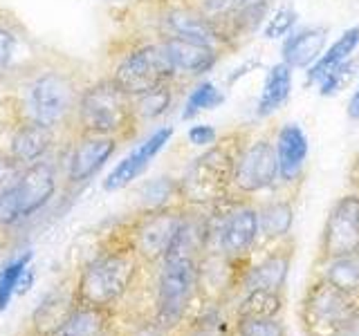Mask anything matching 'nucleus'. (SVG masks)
<instances>
[{
	"label": "nucleus",
	"instance_id": "nucleus-1",
	"mask_svg": "<svg viewBox=\"0 0 359 336\" xmlns=\"http://www.w3.org/2000/svg\"><path fill=\"white\" fill-rule=\"evenodd\" d=\"M247 141H250L247 130H231L196 157L177 184L180 200L191 206H207L229 197L236 162Z\"/></svg>",
	"mask_w": 359,
	"mask_h": 336
},
{
	"label": "nucleus",
	"instance_id": "nucleus-2",
	"mask_svg": "<svg viewBox=\"0 0 359 336\" xmlns=\"http://www.w3.org/2000/svg\"><path fill=\"white\" fill-rule=\"evenodd\" d=\"M133 97L112 81V76L99 78L97 83L81 90L76 106V126L81 134L101 137H126L137 126Z\"/></svg>",
	"mask_w": 359,
	"mask_h": 336
},
{
	"label": "nucleus",
	"instance_id": "nucleus-3",
	"mask_svg": "<svg viewBox=\"0 0 359 336\" xmlns=\"http://www.w3.org/2000/svg\"><path fill=\"white\" fill-rule=\"evenodd\" d=\"M81 90L70 72L63 70H45L39 72L27 85L25 121H36L41 126L59 128L67 121L76 119V106Z\"/></svg>",
	"mask_w": 359,
	"mask_h": 336
},
{
	"label": "nucleus",
	"instance_id": "nucleus-4",
	"mask_svg": "<svg viewBox=\"0 0 359 336\" xmlns=\"http://www.w3.org/2000/svg\"><path fill=\"white\" fill-rule=\"evenodd\" d=\"M137 272V253L108 251L90 262L76 283V302L106 309L119 300L133 283Z\"/></svg>",
	"mask_w": 359,
	"mask_h": 336
},
{
	"label": "nucleus",
	"instance_id": "nucleus-5",
	"mask_svg": "<svg viewBox=\"0 0 359 336\" xmlns=\"http://www.w3.org/2000/svg\"><path fill=\"white\" fill-rule=\"evenodd\" d=\"M359 309V294L334 287L319 278L310 285L301 305V321L310 336H344Z\"/></svg>",
	"mask_w": 359,
	"mask_h": 336
},
{
	"label": "nucleus",
	"instance_id": "nucleus-6",
	"mask_svg": "<svg viewBox=\"0 0 359 336\" xmlns=\"http://www.w3.org/2000/svg\"><path fill=\"white\" fill-rule=\"evenodd\" d=\"M175 67L160 41L142 43L133 48L112 72V81L128 97L146 94L164 83L175 81Z\"/></svg>",
	"mask_w": 359,
	"mask_h": 336
},
{
	"label": "nucleus",
	"instance_id": "nucleus-7",
	"mask_svg": "<svg viewBox=\"0 0 359 336\" xmlns=\"http://www.w3.org/2000/svg\"><path fill=\"white\" fill-rule=\"evenodd\" d=\"M198 287V260L180 258L164 260L160 280H157V316L155 323L162 330H171L182 321Z\"/></svg>",
	"mask_w": 359,
	"mask_h": 336
},
{
	"label": "nucleus",
	"instance_id": "nucleus-8",
	"mask_svg": "<svg viewBox=\"0 0 359 336\" xmlns=\"http://www.w3.org/2000/svg\"><path fill=\"white\" fill-rule=\"evenodd\" d=\"M278 182V160L274 148L272 134L250 139L236 162L231 195L247 197L261 193L265 188H272Z\"/></svg>",
	"mask_w": 359,
	"mask_h": 336
},
{
	"label": "nucleus",
	"instance_id": "nucleus-9",
	"mask_svg": "<svg viewBox=\"0 0 359 336\" xmlns=\"http://www.w3.org/2000/svg\"><path fill=\"white\" fill-rule=\"evenodd\" d=\"M157 31H160V38H182L189 43L216 48L222 54L231 50L218 27L182 0L166 3L162 7L160 18H157Z\"/></svg>",
	"mask_w": 359,
	"mask_h": 336
},
{
	"label": "nucleus",
	"instance_id": "nucleus-10",
	"mask_svg": "<svg viewBox=\"0 0 359 336\" xmlns=\"http://www.w3.org/2000/svg\"><path fill=\"white\" fill-rule=\"evenodd\" d=\"M321 260L359 253V195H344L332 206L319 242Z\"/></svg>",
	"mask_w": 359,
	"mask_h": 336
},
{
	"label": "nucleus",
	"instance_id": "nucleus-11",
	"mask_svg": "<svg viewBox=\"0 0 359 336\" xmlns=\"http://www.w3.org/2000/svg\"><path fill=\"white\" fill-rule=\"evenodd\" d=\"M184 216L187 211L171 206L146 211V216L133 231V251L137 253V258H144L149 262L164 260L168 246L182 227Z\"/></svg>",
	"mask_w": 359,
	"mask_h": 336
},
{
	"label": "nucleus",
	"instance_id": "nucleus-12",
	"mask_svg": "<svg viewBox=\"0 0 359 336\" xmlns=\"http://www.w3.org/2000/svg\"><path fill=\"white\" fill-rule=\"evenodd\" d=\"M56 190V171L50 162H34L22 168L14 186H9L11 200L16 204L18 220H25L41 211L52 200Z\"/></svg>",
	"mask_w": 359,
	"mask_h": 336
},
{
	"label": "nucleus",
	"instance_id": "nucleus-13",
	"mask_svg": "<svg viewBox=\"0 0 359 336\" xmlns=\"http://www.w3.org/2000/svg\"><path fill=\"white\" fill-rule=\"evenodd\" d=\"M274 148H276V160H278V179L285 186H292L301 182L303 168L308 162V134L299 123L287 121L274 132Z\"/></svg>",
	"mask_w": 359,
	"mask_h": 336
},
{
	"label": "nucleus",
	"instance_id": "nucleus-14",
	"mask_svg": "<svg viewBox=\"0 0 359 336\" xmlns=\"http://www.w3.org/2000/svg\"><path fill=\"white\" fill-rule=\"evenodd\" d=\"M117 137H101V134H83L67 162V182L83 184L104 166L112 153L117 150Z\"/></svg>",
	"mask_w": 359,
	"mask_h": 336
},
{
	"label": "nucleus",
	"instance_id": "nucleus-15",
	"mask_svg": "<svg viewBox=\"0 0 359 336\" xmlns=\"http://www.w3.org/2000/svg\"><path fill=\"white\" fill-rule=\"evenodd\" d=\"M171 137H173V128L171 126L157 128L149 139L142 141L137 148H133L115 168H112V173L108 175V179L104 182V188L106 190H119L123 186H128L135 177H140L146 171V168H149L151 160L164 148Z\"/></svg>",
	"mask_w": 359,
	"mask_h": 336
},
{
	"label": "nucleus",
	"instance_id": "nucleus-16",
	"mask_svg": "<svg viewBox=\"0 0 359 336\" xmlns=\"http://www.w3.org/2000/svg\"><path fill=\"white\" fill-rule=\"evenodd\" d=\"M325 38H328V27L310 25L301 29H292L283 38L280 48V61L290 65L292 70H308L323 54Z\"/></svg>",
	"mask_w": 359,
	"mask_h": 336
},
{
	"label": "nucleus",
	"instance_id": "nucleus-17",
	"mask_svg": "<svg viewBox=\"0 0 359 336\" xmlns=\"http://www.w3.org/2000/svg\"><path fill=\"white\" fill-rule=\"evenodd\" d=\"M162 48L166 50L168 59H171L177 76H202L211 72L216 63L220 61L222 52L216 48H207V45L189 43L182 38H160Z\"/></svg>",
	"mask_w": 359,
	"mask_h": 336
},
{
	"label": "nucleus",
	"instance_id": "nucleus-18",
	"mask_svg": "<svg viewBox=\"0 0 359 336\" xmlns=\"http://www.w3.org/2000/svg\"><path fill=\"white\" fill-rule=\"evenodd\" d=\"M54 144V128L41 126L36 121H22L11 137L9 155L20 166H29L34 162H41Z\"/></svg>",
	"mask_w": 359,
	"mask_h": 336
},
{
	"label": "nucleus",
	"instance_id": "nucleus-19",
	"mask_svg": "<svg viewBox=\"0 0 359 336\" xmlns=\"http://www.w3.org/2000/svg\"><path fill=\"white\" fill-rule=\"evenodd\" d=\"M292 260V242L287 246H278L267 258H263V262H258L252 267L250 272L243 276V285L247 291L252 289H278L285 283L287 269Z\"/></svg>",
	"mask_w": 359,
	"mask_h": 336
},
{
	"label": "nucleus",
	"instance_id": "nucleus-20",
	"mask_svg": "<svg viewBox=\"0 0 359 336\" xmlns=\"http://www.w3.org/2000/svg\"><path fill=\"white\" fill-rule=\"evenodd\" d=\"M292 92V67L283 61L269 67L265 76V83L261 90V97L256 101V117L267 119L285 104Z\"/></svg>",
	"mask_w": 359,
	"mask_h": 336
},
{
	"label": "nucleus",
	"instance_id": "nucleus-21",
	"mask_svg": "<svg viewBox=\"0 0 359 336\" xmlns=\"http://www.w3.org/2000/svg\"><path fill=\"white\" fill-rule=\"evenodd\" d=\"M29 54V43L20 22L0 9V74L11 72Z\"/></svg>",
	"mask_w": 359,
	"mask_h": 336
},
{
	"label": "nucleus",
	"instance_id": "nucleus-22",
	"mask_svg": "<svg viewBox=\"0 0 359 336\" xmlns=\"http://www.w3.org/2000/svg\"><path fill=\"white\" fill-rule=\"evenodd\" d=\"M357 45H359V25L346 29L341 36L334 41V45H330V48L319 56L317 63L308 67V85L319 83L330 70H334L337 65H341L344 61L351 59L353 52L357 50Z\"/></svg>",
	"mask_w": 359,
	"mask_h": 336
},
{
	"label": "nucleus",
	"instance_id": "nucleus-23",
	"mask_svg": "<svg viewBox=\"0 0 359 336\" xmlns=\"http://www.w3.org/2000/svg\"><path fill=\"white\" fill-rule=\"evenodd\" d=\"M106 321V309L76 305L52 336H104Z\"/></svg>",
	"mask_w": 359,
	"mask_h": 336
},
{
	"label": "nucleus",
	"instance_id": "nucleus-24",
	"mask_svg": "<svg viewBox=\"0 0 359 336\" xmlns=\"http://www.w3.org/2000/svg\"><path fill=\"white\" fill-rule=\"evenodd\" d=\"M294 222V209L290 200H267L258 206V227L267 240H283Z\"/></svg>",
	"mask_w": 359,
	"mask_h": 336
},
{
	"label": "nucleus",
	"instance_id": "nucleus-25",
	"mask_svg": "<svg viewBox=\"0 0 359 336\" xmlns=\"http://www.w3.org/2000/svg\"><path fill=\"white\" fill-rule=\"evenodd\" d=\"M173 83H164L160 88L151 90V92L133 97V108H135V117L137 121H155L162 115H166L168 108L173 104Z\"/></svg>",
	"mask_w": 359,
	"mask_h": 336
},
{
	"label": "nucleus",
	"instance_id": "nucleus-26",
	"mask_svg": "<svg viewBox=\"0 0 359 336\" xmlns=\"http://www.w3.org/2000/svg\"><path fill=\"white\" fill-rule=\"evenodd\" d=\"M283 307L274 289H252L238 305V318H274Z\"/></svg>",
	"mask_w": 359,
	"mask_h": 336
},
{
	"label": "nucleus",
	"instance_id": "nucleus-27",
	"mask_svg": "<svg viewBox=\"0 0 359 336\" xmlns=\"http://www.w3.org/2000/svg\"><path fill=\"white\" fill-rule=\"evenodd\" d=\"M323 278L348 294H359V253L328 260Z\"/></svg>",
	"mask_w": 359,
	"mask_h": 336
},
{
	"label": "nucleus",
	"instance_id": "nucleus-28",
	"mask_svg": "<svg viewBox=\"0 0 359 336\" xmlns=\"http://www.w3.org/2000/svg\"><path fill=\"white\" fill-rule=\"evenodd\" d=\"M222 101H224V94L216 85L211 81H200L194 90H191V94L184 104V110H182V119L184 121L194 119L202 110H213V108L222 106Z\"/></svg>",
	"mask_w": 359,
	"mask_h": 336
},
{
	"label": "nucleus",
	"instance_id": "nucleus-29",
	"mask_svg": "<svg viewBox=\"0 0 359 336\" xmlns=\"http://www.w3.org/2000/svg\"><path fill=\"white\" fill-rule=\"evenodd\" d=\"M29 260H32V251H27L25 255H20L3 267V272H0V312L7 309L11 296H14V291L18 289L20 278L27 272Z\"/></svg>",
	"mask_w": 359,
	"mask_h": 336
},
{
	"label": "nucleus",
	"instance_id": "nucleus-30",
	"mask_svg": "<svg viewBox=\"0 0 359 336\" xmlns=\"http://www.w3.org/2000/svg\"><path fill=\"white\" fill-rule=\"evenodd\" d=\"M357 67H359V63L357 61H351V59L344 61L341 65H337L334 70H330L319 81V94L321 97H334V94H339L341 90H346L348 85L353 83V78L357 74Z\"/></svg>",
	"mask_w": 359,
	"mask_h": 336
},
{
	"label": "nucleus",
	"instance_id": "nucleus-31",
	"mask_svg": "<svg viewBox=\"0 0 359 336\" xmlns=\"http://www.w3.org/2000/svg\"><path fill=\"white\" fill-rule=\"evenodd\" d=\"M299 20L297 9L292 5H280L272 16L267 18V25L263 27V36L274 41V38H285L287 34L294 29Z\"/></svg>",
	"mask_w": 359,
	"mask_h": 336
},
{
	"label": "nucleus",
	"instance_id": "nucleus-32",
	"mask_svg": "<svg viewBox=\"0 0 359 336\" xmlns=\"http://www.w3.org/2000/svg\"><path fill=\"white\" fill-rule=\"evenodd\" d=\"M173 195H177V184L171 182L168 177H160L144 188V206H146V211L164 209L166 202Z\"/></svg>",
	"mask_w": 359,
	"mask_h": 336
},
{
	"label": "nucleus",
	"instance_id": "nucleus-33",
	"mask_svg": "<svg viewBox=\"0 0 359 336\" xmlns=\"http://www.w3.org/2000/svg\"><path fill=\"white\" fill-rule=\"evenodd\" d=\"M238 336H283L274 318H238Z\"/></svg>",
	"mask_w": 359,
	"mask_h": 336
},
{
	"label": "nucleus",
	"instance_id": "nucleus-34",
	"mask_svg": "<svg viewBox=\"0 0 359 336\" xmlns=\"http://www.w3.org/2000/svg\"><path fill=\"white\" fill-rule=\"evenodd\" d=\"M187 137H189V141L194 144V146H205V148H209L211 144H216L218 132H216V128H213V126H207V123H202V126L189 128Z\"/></svg>",
	"mask_w": 359,
	"mask_h": 336
},
{
	"label": "nucleus",
	"instance_id": "nucleus-35",
	"mask_svg": "<svg viewBox=\"0 0 359 336\" xmlns=\"http://www.w3.org/2000/svg\"><path fill=\"white\" fill-rule=\"evenodd\" d=\"M130 336H164V330L157 323H151V325H142Z\"/></svg>",
	"mask_w": 359,
	"mask_h": 336
},
{
	"label": "nucleus",
	"instance_id": "nucleus-36",
	"mask_svg": "<svg viewBox=\"0 0 359 336\" xmlns=\"http://www.w3.org/2000/svg\"><path fill=\"white\" fill-rule=\"evenodd\" d=\"M348 117H351L353 121H359V83L355 88L351 101H348Z\"/></svg>",
	"mask_w": 359,
	"mask_h": 336
},
{
	"label": "nucleus",
	"instance_id": "nucleus-37",
	"mask_svg": "<svg viewBox=\"0 0 359 336\" xmlns=\"http://www.w3.org/2000/svg\"><path fill=\"white\" fill-rule=\"evenodd\" d=\"M241 3L247 7V5H256V3H269V0H241Z\"/></svg>",
	"mask_w": 359,
	"mask_h": 336
},
{
	"label": "nucleus",
	"instance_id": "nucleus-38",
	"mask_svg": "<svg viewBox=\"0 0 359 336\" xmlns=\"http://www.w3.org/2000/svg\"><path fill=\"white\" fill-rule=\"evenodd\" d=\"M198 336H213L211 332H202V334H198Z\"/></svg>",
	"mask_w": 359,
	"mask_h": 336
}]
</instances>
